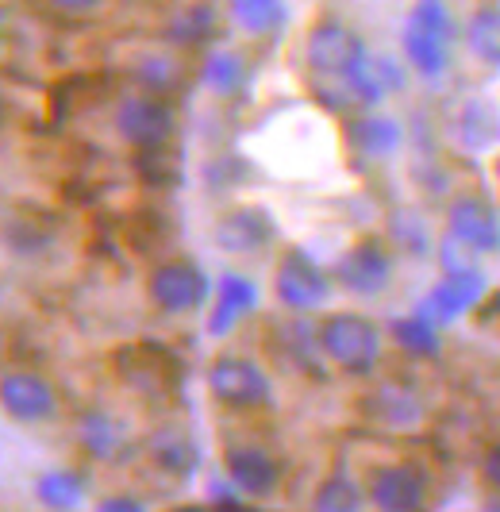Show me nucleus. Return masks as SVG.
<instances>
[{
    "label": "nucleus",
    "mask_w": 500,
    "mask_h": 512,
    "mask_svg": "<svg viewBox=\"0 0 500 512\" xmlns=\"http://www.w3.org/2000/svg\"><path fill=\"white\" fill-rule=\"evenodd\" d=\"M324 359L350 378H370L381 362V332L362 312H331L316 324Z\"/></svg>",
    "instance_id": "nucleus-1"
},
{
    "label": "nucleus",
    "mask_w": 500,
    "mask_h": 512,
    "mask_svg": "<svg viewBox=\"0 0 500 512\" xmlns=\"http://www.w3.org/2000/svg\"><path fill=\"white\" fill-rule=\"evenodd\" d=\"M450 39H454V20H450L443 0H416L408 20H404V58L420 77L435 81L450 66Z\"/></svg>",
    "instance_id": "nucleus-2"
},
{
    "label": "nucleus",
    "mask_w": 500,
    "mask_h": 512,
    "mask_svg": "<svg viewBox=\"0 0 500 512\" xmlns=\"http://www.w3.org/2000/svg\"><path fill=\"white\" fill-rule=\"evenodd\" d=\"M366 58L370 54H366L362 35L343 24V20L324 16V20H316V24L308 27V35H304V66H308V74L320 77V81H331L339 89H343V81Z\"/></svg>",
    "instance_id": "nucleus-3"
},
{
    "label": "nucleus",
    "mask_w": 500,
    "mask_h": 512,
    "mask_svg": "<svg viewBox=\"0 0 500 512\" xmlns=\"http://www.w3.org/2000/svg\"><path fill=\"white\" fill-rule=\"evenodd\" d=\"M208 393L216 405L231 412H258L274 401V385L266 378V370L247 355H216L208 366Z\"/></svg>",
    "instance_id": "nucleus-4"
},
{
    "label": "nucleus",
    "mask_w": 500,
    "mask_h": 512,
    "mask_svg": "<svg viewBox=\"0 0 500 512\" xmlns=\"http://www.w3.org/2000/svg\"><path fill=\"white\" fill-rule=\"evenodd\" d=\"M0 412L16 424H27V428L50 424L62 412V393L43 370L16 366V370L0 374Z\"/></svg>",
    "instance_id": "nucleus-5"
},
{
    "label": "nucleus",
    "mask_w": 500,
    "mask_h": 512,
    "mask_svg": "<svg viewBox=\"0 0 500 512\" xmlns=\"http://www.w3.org/2000/svg\"><path fill=\"white\" fill-rule=\"evenodd\" d=\"M116 131L124 135V143H131L135 151H162L177 131L174 104L158 93H131L116 104Z\"/></svg>",
    "instance_id": "nucleus-6"
},
{
    "label": "nucleus",
    "mask_w": 500,
    "mask_h": 512,
    "mask_svg": "<svg viewBox=\"0 0 500 512\" xmlns=\"http://www.w3.org/2000/svg\"><path fill=\"white\" fill-rule=\"evenodd\" d=\"M208 293H212L208 274L189 258L158 262L147 278L150 305L158 308L162 316H189V312H197L208 301Z\"/></svg>",
    "instance_id": "nucleus-7"
},
{
    "label": "nucleus",
    "mask_w": 500,
    "mask_h": 512,
    "mask_svg": "<svg viewBox=\"0 0 500 512\" xmlns=\"http://www.w3.org/2000/svg\"><path fill=\"white\" fill-rule=\"evenodd\" d=\"M274 297L289 312H316L331 297V274L308 251L289 247L274 266Z\"/></svg>",
    "instance_id": "nucleus-8"
},
{
    "label": "nucleus",
    "mask_w": 500,
    "mask_h": 512,
    "mask_svg": "<svg viewBox=\"0 0 500 512\" xmlns=\"http://www.w3.org/2000/svg\"><path fill=\"white\" fill-rule=\"evenodd\" d=\"M331 282L354 297H381L393 282V251L381 239H362L335 262Z\"/></svg>",
    "instance_id": "nucleus-9"
},
{
    "label": "nucleus",
    "mask_w": 500,
    "mask_h": 512,
    "mask_svg": "<svg viewBox=\"0 0 500 512\" xmlns=\"http://www.w3.org/2000/svg\"><path fill=\"white\" fill-rule=\"evenodd\" d=\"M431 497L427 474L412 462H389L370 470L366 482V501L381 512H420Z\"/></svg>",
    "instance_id": "nucleus-10"
},
{
    "label": "nucleus",
    "mask_w": 500,
    "mask_h": 512,
    "mask_svg": "<svg viewBox=\"0 0 500 512\" xmlns=\"http://www.w3.org/2000/svg\"><path fill=\"white\" fill-rule=\"evenodd\" d=\"M447 235H454L470 255L500 251V212L477 193H462L447 205Z\"/></svg>",
    "instance_id": "nucleus-11"
},
{
    "label": "nucleus",
    "mask_w": 500,
    "mask_h": 512,
    "mask_svg": "<svg viewBox=\"0 0 500 512\" xmlns=\"http://www.w3.org/2000/svg\"><path fill=\"white\" fill-rule=\"evenodd\" d=\"M224 470L227 478H231V486L239 489V493H247V497H254V501L274 497L277 486H281V462L262 443H227Z\"/></svg>",
    "instance_id": "nucleus-12"
},
{
    "label": "nucleus",
    "mask_w": 500,
    "mask_h": 512,
    "mask_svg": "<svg viewBox=\"0 0 500 512\" xmlns=\"http://www.w3.org/2000/svg\"><path fill=\"white\" fill-rule=\"evenodd\" d=\"M274 216L266 212V208H254V205H243V208H231L224 212L220 220H216V231H212V239H216V247L224 251V255H262L270 243H274Z\"/></svg>",
    "instance_id": "nucleus-13"
},
{
    "label": "nucleus",
    "mask_w": 500,
    "mask_h": 512,
    "mask_svg": "<svg viewBox=\"0 0 500 512\" xmlns=\"http://www.w3.org/2000/svg\"><path fill=\"white\" fill-rule=\"evenodd\" d=\"M485 297V278L481 270H450L439 278V285L427 293V301L420 305V316H427L431 324H450L466 312H474Z\"/></svg>",
    "instance_id": "nucleus-14"
},
{
    "label": "nucleus",
    "mask_w": 500,
    "mask_h": 512,
    "mask_svg": "<svg viewBox=\"0 0 500 512\" xmlns=\"http://www.w3.org/2000/svg\"><path fill=\"white\" fill-rule=\"evenodd\" d=\"M362 412L381 424L385 432H412L424 420V401L412 385L404 382H377L366 397H362Z\"/></svg>",
    "instance_id": "nucleus-15"
},
{
    "label": "nucleus",
    "mask_w": 500,
    "mask_h": 512,
    "mask_svg": "<svg viewBox=\"0 0 500 512\" xmlns=\"http://www.w3.org/2000/svg\"><path fill=\"white\" fill-rule=\"evenodd\" d=\"M143 451L154 470L170 474V478H189L197 470V443L193 436L181 428V424H158L147 439H143Z\"/></svg>",
    "instance_id": "nucleus-16"
},
{
    "label": "nucleus",
    "mask_w": 500,
    "mask_h": 512,
    "mask_svg": "<svg viewBox=\"0 0 500 512\" xmlns=\"http://www.w3.org/2000/svg\"><path fill=\"white\" fill-rule=\"evenodd\" d=\"M77 439H81V447H85V455L97 462H116L127 455V432L124 424L112 416V412H100V409H89L81 420H77Z\"/></svg>",
    "instance_id": "nucleus-17"
},
{
    "label": "nucleus",
    "mask_w": 500,
    "mask_h": 512,
    "mask_svg": "<svg viewBox=\"0 0 500 512\" xmlns=\"http://www.w3.org/2000/svg\"><path fill=\"white\" fill-rule=\"evenodd\" d=\"M254 305H258L254 285L239 274H224L220 289H216V301H212V312H208V335H227L243 316L254 312Z\"/></svg>",
    "instance_id": "nucleus-18"
},
{
    "label": "nucleus",
    "mask_w": 500,
    "mask_h": 512,
    "mask_svg": "<svg viewBox=\"0 0 500 512\" xmlns=\"http://www.w3.org/2000/svg\"><path fill=\"white\" fill-rule=\"evenodd\" d=\"M227 12L250 39H266L285 27V0H227Z\"/></svg>",
    "instance_id": "nucleus-19"
},
{
    "label": "nucleus",
    "mask_w": 500,
    "mask_h": 512,
    "mask_svg": "<svg viewBox=\"0 0 500 512\" xmlns=\"http://www.w3.org/2000/svg\"><path fill=\"white\" fill-rule=\"evenodd\" d=\"M458 139L470 151H489L493 143H500V112L493 101H466V108L458 112Z\"/></svg>",
    "instance_id": "nucleus-20"
},
{
    "label": "nucleus",
    "mask_w": 500,
    "mask_h": 512,
    "mask_svg": "<svg viewBox=\"0 0 500 512\" xmlns=\"http://www.w3.org/2000/svg\"><path fill=\"white\" fill-rule=\"evenodd\" d=\"M466 47L489 62V66H500V8L493 4H481L470 24H466Z\"/></svg>",
    "instance_id": "nucleus-21"
},
{
    "label": "nucleus",
    "mask_w": 500,
    "mask_h": 512,
    "mask_svg": "<svg viewBox=\"0 0 500 512\" xmlns=\"http://www.w3.org/2000/svg\"><path fill=\"white\" fill-rule=\"evenodd\" d=\"M350 139H354L358 151L385 158V154H393L400 147V124L385 120V116H366V120L350 124Z\"/></svg>",
    "instance_id": "nucleus-22"
},
{
    "label": "nucleus",
    "mask_w": 500,
    "mask_h": 512,
    "mask_svg": "<svg viewBox=\"0 0 500 512\" xmlns=\"http://www.w3.org/2000/svg\"><path fill=\"white\" fill-rule=\"evenodd\" d=\"M393 339L400 343V351L408 355H439V324H431L427 316H400L393 324Z\"/></svg>",
    "instance_id": "nucleus-23"
},
{
    "label": "nucleus",
    "mask_w": 500,
    "mask_h": 512,
    "mask_svg": "<svg viewBox=\"0 0 500 512\" xmlns=\"http://www.w3.org/2000/svg\"><path fill=\"white\" fill-rule=\"evenodd\" d=\"M389 235H393V247L404 251V255L412 258H424L431 251V235H427V224L420 212H397L393 220H389Z\"/></svg>",
    "instance_id": "nucleus-24"
},
{
    "label": "nucleus",
    "mask_w": 500,
    "mask_h": 512,
    "mask_svg": "<svg viewBox=\"0 0 500 512\" xmlns=\"http://www.w3.org/2000/svg\"><path fill=\"white\" fill-rule=\"evenodd\" d=\"M362 489L354 486L350 478H343V474H331L324 486L316 489V497H312V509L320 512H354L362 509Z\"/></svg>",
    "instance_id": "nucleus-25"
},
{
    "label": "nucleus",
    "mask_w": 500,
    "mask_h": 512,
    "mask_svg": "<svg viewBox=\"0 0 500 512\" xmlns=\"http://www.w3.org/2000/svg\"><path fill=\"white\" fill-rule=\"evenodd\" d=\"M243 74H247V66H243V58H239V54L220 51L204 62V85H208V89H216L220 97L235 93V89L243 85Z\"/></svg>",
    "instance_id": "nucleus-26"
},
{
    "label": "nucleus",
    "mask_w": 500,
    "mask_h": 512,
    "mask_svg": "<svg viewBox=\"0 0 500 512\" xmlns=\"http://www.w3.org/2000/svg\"><path fill=\"white\" fill-rule=\"evenodd\" d=\"M177 62L170 58H147V62H139V85L147 89V93H158V97H170L177 89Z\"/></svg>",
    "instance_id": "nucleus-27"
},
{
    "label": "nucleus",
    "mask_w": 500,
    "mask_h": 512,
    "mask_svg": "<svg viewBox=\"0 0 500 512\" xmlns=\"http://www.w3.org/2000/svg\"><path fill=\"white\" fill-rule=\"evenodd\" d=\"M39 497L47 501L50 509H70V505H77V497H81V486H77L70 474H47L39 482Z\"/></svg>",
    "instance_id": "nucleus-28"
},
{
    "label": "nucleus",
    "mask_w": 500,
    "mask_h": 512,
    "mask_svg": "<svg viewBox=\"0 0 500 512\" xmlns=\"http://www.w3.org/2000/svg\"><path fill=\"white\" fill-rule=\"evenodd\" d=\"M54 16H66V20H85L93 16L104 0H43Z\"/></svg>",
    "instance_id": "nucleus-29"
},
{
    "label": "nucleus",
    "mask_w": 500,
    "mask_h": 512,
    "mask_svg": "<svg viewBox=\"0 0 500 512\" xmlns=\"http://www.w3.org/2000/svg\"><path fill=\"white\" fill-rule=\"evenodd\" d=\"M481 478H485V486L500 497V447H493V451L485 455V462H481ZM497 509H500V505H497Z\"/></svg>",
    "instance_id": "nucleus-30"
},
{
    "label": "nucleus",
    "mask_w": 500,
    "mask_h": 512,
    "mask_svg": "<svg viewBox=\"0 0 500 512\" xmlns=\"http://www.w3.org/2000/svg\"><path fill=\"white\" fill-rule=\"evenodd\" d=\"M477 316H481V324H497L500 328V289L485 301V305L477 308Z\"/></svg>",
    "instance_id": "nucleus-31"
},
{
    "label": "nucleus",
    "mask_w": 500,
    "mask_h": 512,
    "mask_svg": "<svg viewBox=\"0 0 500 512\" xmlns=\"http://www.w3.org/2000/svg\"><path fill=\"white\" fill-rule=\"evenodd\" d=\"M100 509H124L127 512V509H143V505H139V501H131V497H108Z\"/></svg>",
    "instance_id": "nucleus-32"
},
{
    "label": "nucleus",
    "mask_w": 500,
    "mask_h": 512,
    "mask_svg": "<svg viewBox=\"0 0 500 512\" xmlns=\"http://www.w3.org/2000/svg\"><path fill=\"white\" fill-rule=\"evenodd\" d=\"M497 181H500V158H497Z\"/></svg>",
    "instance_id": "nucleus-33"
}]
</instances>
